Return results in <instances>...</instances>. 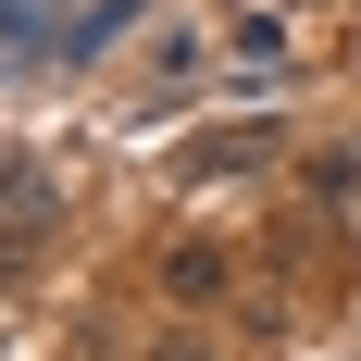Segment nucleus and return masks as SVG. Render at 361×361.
<instances>
[{"mask_svg": "<svg viewBox=\"0 0 361 361\" xmlns=\"http://www.w3.org/2000/svg\"><path fill=\"white\" fill-rule=\"evenodd\" d=\"M162 287H175V299H212V287H224V250H175V262H162Z\"/></svg>", "mask_w": 361, "mask_h": 361, "instance_id": "f257e3e1", "label": "nucleus"}]
</instances>
